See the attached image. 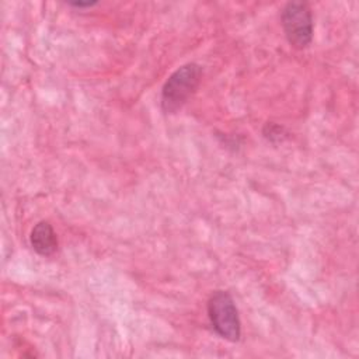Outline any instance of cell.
<instances>
[{
  "label": "cell",
  "instance_id": "obj_1",
  "mask_svg": "<svg viewBox=\"0 0 359 359\" xmlns=\"http://www.w3.org/2000/svg\"><path fill=\"white\" fill-rule=\"evenodd\" d=\"M202 77V67L198 63H187L178 67L164 83L161 90V109L165 114H175L196 91Z\"/></svg>",
  "mask_w": 359,
  "mask_h": 359
},
{
  "label": "cell",
  "instance_id": "obj_2",
  "mask_svg": "<svg viewBox=\"0 0 359 359\" xmlns=\"http://www.w3.org/2000/svg\"><path fill=\"white\" fill-rule=\"evenodd\" d=\"M208 316L216 334L230 342L241 337V321L233 297L224 290H216L208 300Z\"/></svg>",
  "mask_w": 359,
  "mask_h": 359
},
{
  "label": "cell",
  "instance_id": "obj_3",
  "mask_svg": "<svg viewBox=\"0 0 359 359\" xmlns=\"http://www.w3.org/2000/svg\"><path fill=\"white\" fill-rule=\"evenodd\" d=\"M282 27L287 42L296 49L307 48L313 41V14L307 3L289 1L282 10Z\"/></svg>",
  "mask_w": 359,
  "mask_h": 359
},
{
  "label": "cell",
  "instance_id": "obj_4",
  "mask_svg": "<svg viewBox=\"0 0 359 359\" xmlns=\"http://www.w3.org/2000/svg\"><path fill=\"white\" fill-rule=\"evenodd\" d=\"M29 243L34 251L41 257H50L57 250V237L48 220H41L32 227Z\"/></svg>",
  "mask_w": 359,
  "mask_h": 359
},
{
  "label": "cell",
  "instance_id": "obj_5",
  "mask_svg": "<svg viewBox=\"0 0 359 359\" xmlns=\"http://www.w3.org/2000/svg\"><path fill=\"white\" fill-rule=\"evenodd\" d=\"M262 135L265 139H268L271 143H280L287 137V132L282 125H278L275 122H266L262 129Z\"/></svg>",
  "mask_w": 359,
  "mask_h": 359
},
{
  "label": "cell",
  "instance_id": "obj_6",
  "mask_svg": "<svg viewBox=\"0 0 359 359\" xmlns=\"http://www.w3.org/2000/svg\"><path fill=\"white\" fill-rule=\"evenodd\" d=\"M72 7H76V8H91L93 6L97 4V1H72L69 3Z\"/></svg>",
  "mask_w": 359,
  "mask_h": 359
}]
</instances>
